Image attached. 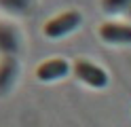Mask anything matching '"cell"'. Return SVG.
Wrapping results in <instances>:
<instances>
[{
	"instance_id": "cell-1",
	"label": "cell",
	"mask_w": 131,
	"mask_h": 127,
	"mask_svg": "<svg viewBox=\"0 0 131 127\" xmlns=\"http://www.w3.org/2000/svg\"><path fill=\"white\" fill-rule=\"evenodd\" d=\"M72 72H74V76L80 83H85L87 87H91V89H104V87H108V83H110L108 72H106L102 66H97L91 59H85V57L74 59Z\"/></svg>"
},
{
	"instance_id": "cell-2",
	"label": "cell",
	"mask_w": 131,
	"mask_h": 127,
	"mask_svg": "<svg viewBox=\"0 0 131 127\" xmlns=\"http://www.w3.org/2000/svg\"><path fill=\"white\" fill-rule=\"evenodd\" d=\"M80 23H83L80 11H66V13L55 15L53 19H49L42 28V34L51 40H57V38H63L68 34H72L74 30H78Z\"/></svg>"
},
{
	"instance_id": "cell-3",
	"label": "cell",
	"mask_w": 131,
	"mask_h": 127,
	"mask_svg": "<svg viewBox=\"0 0 131 127\" xmlns=\"http://www.w3.org/2000/svg\"><path fill=\"white\" fill-rule=\"evenodd\" d=\"M72 72V64L63 57H53V59H45L36 66V79L42 83H51V81H59L66 79Z\"/></svg>"
},
{
	"instance_id": "cell-4",
	"label": "cell",
	"mask_w": 131,
	"mask_h": 127,
	"mask_svg": "<svg viewBox=\"0 0 131 127\" xmlns=\"http://www.w3.org/2000/svg\"><path fill=\"white\" fill-rule=\"evenodd\" d=\"M97 34L108 45H131V23L106 21L100 25Z\"/></svg>"
},
{
	"instance_id": "cell-5",
	"label": "cell",
	"mask_w": 131,
	"mask_h": 127,
	"mask_svg": "<svg viewBox=\"0 0 131 127\" xmlns=\"http://www.w3.org/2000/svg\"><path fill=\"white\" fill-rule=\"evenodd\" d=\"M17 74H19V64L13 55L0 59V95H4L13 89Z\"/></svg>"
},
{
	"instance_id": "cell-6",
	"label": "cell",
	"mask_w": 131,
	"mask_h": 127,
	"mask_svg": "<svg viewBox=\"0 0 131 127\" xmlns=\"http://www.w3.org/2000/svg\"><path fill=\"white\" fill-rule=\"evenodd\" d=\"M17 49H19V38L15 28L9 23H0V53L9 57L17 53Z\"/></svg>"
},
{
	"instance_id": "cell-7",
	"label": "cell",
	"mask_w": 131,
	"mask_h": 127,
	"mask_svg": "<svg viewBox=\"0 0 131 127\" xmlns=\"http://www.w3.org/2000/svg\"><path fill=\"white\" fill-rule=\"evenodd\" d=\"M104 13L114 15V13H129L131 11V0H102Z\"/></svg>"
},
{
	"instance_id": "cell-8",
	"label": "cell",
	"mask_w": 131,
	"mask_h": 127,
	"mask_svg": "<svg viewBox=\"0 0 131 127\" xmlns=\"http://www.w3.org/2000/svg\"><path fill=\"white\" fill-rule=\"evenodd\" d=\"M28 2L30 0H0V6H4L6 11H23Z\"/></svg>"
},
{
	"instance_id": "cell-9",
	"label": "cell",
	"mask_w": 131,
	"mask_h": 127,
	"mask_svg": "<svg viewBox=\"0 0 131 127\" xmlns=\"http://www.w3.org/2000/svg\"><path fill=\"white\" fill-rule=\"evenodd\" d=\"M129 15H131V11H129Z\"/></svg>"
}]
</instances>
